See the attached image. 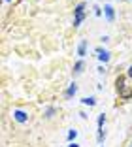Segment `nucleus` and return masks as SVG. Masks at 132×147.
Returning a JSON list of instances; mask_svg holds the SVG:
<instances>
[{
  "mask_svg": "<svg viewBox=\"0 0 132 147\" xmlns=\"http://www.w3.org/2000/svg\"><path fill=\"white\" fill-rule=\"evenodd\" d=\"M81 72H83V61H77L74 64V74H81Z\"/></svg>",
  "mask_w": 132,
  "mask_h": 147,
  "instance_id": "6e6552de",
  "label": "nucleus"
},
{
  "mask_svg": "<svg viewBox=\"0 0 132 147\" xmlns=\"http://www.w3.org/2000/svg\"><path fill=\"white\" fill-rule=\"evenodd\" d=\"M76 136H77V130H70V132H68V140H70V142L76 140Z\"/></svg>",
  "mask_w": 132,
  "mask_h": 147,
  "instance_id": "9b49d317",
  "label": "nucleus"
},
{
  "mask_svg": "<svg viewBox=\"0 0 132 147\" xmlns=\"http://www.w3.org/2000/svg\"><path fill=\"white\" fill-rule=\"evenodd\" d=\"M81 102H83L85 106H89V108H93V106L96 104V98H94V96H85V98L81 100Z\"/></svg>",
  "mask_w": 132,
  "mask_h": 147,
  "instance_id": "0eeeda50",
  "label": "nucleus"
},
{
  "mask_svg": "<svg viewBox=\"0 0 132 147\" xmlns=\"http://www.w3.org/2000/svg\"><path fill=\"white\" fill-rule=\"evenodd\" d=\"M6 2H9V0H6Z\"/></svg>",
  "mask_w": 132,
  "mask_h": 147,
  "instance_id": "dca6fc26",
  "label": "nucleus"
},
{
  "mask_svg": "<svg viewBox=\"0 0 132 147\" xmlns=\"http://www.w3.org/2000/svg\"><path fill=\"white\" fill-rule=\"evenodd\" d=\"M130 147H132V145H130Z\"/></svg>",
  "mask_w": 132,
  "mask_h": 147,
  "instance_id": "f3484780",
  "label": "nucleus"
},
{
  "mask_svg": "<svg viewBox=\"0 0 132 147\" xmlns=\"http://www.w3.org/2000/svg\"><path fill=\"white\" fill-rule=\"evenodd\" d=\"M68 147H79V145H77V143H76V142H74V143H70V145H68Z\"/></svg>",
  "mask_w": 132,
  "mask_h": 147,
  "instance_id": "4468645a",
  "label": "nucleus"
},
{
  "mask_svg": "<svg viewBox=\"0 0 132 147\" xmlns=\"http://www.w3.org/2000/svg\"><path fill=\"white\" fill-rule=\"evenodd\" d=\"M128 76H130V78H132V66H130V68H128Z\"/></svg>",
  "mask_w": 132,
  "mask_h": 147,
  "instance_id": "2eb2a0df",
  "label": "nucleus"
},
{
  "mask_svg": "<svg viewBox=\"0 0 132 147\" xmlns=\"http://www.w3.org/2000/svg\"><path fill=\"white\" fill-rule=\"evenodd\" d=\"M104 123H106V115H104V113H100V115H98V130L104 126Z\"/></svg>",
  "mask_w": 132,
  "mask_h": 147,
  "instance_id": "1a4fd4ad",
  "label": "nucleus"
},
{
  "mask_svg": "<svg viewBox=\"0 0 132 147\" xmlns=\"http://www.w3.org/2000/svg\"><path fill=\"white\" fill-rule=\"evenodd\" d=\"M53 113H55V108H49L45 111V117H53Z\"/></svg>",
  "mask_w": 132,
  "mask_h": 147,
  "instance_id": "f8f14e48",
  "label": "nucleus"
},
{
  "mask_svg": "<svg viewBox=\"0 0 132 147\" xmlns=\"http://www.w3.org/2000/svg\"><path fill=\"white\" fill-rule=\"evenodd\" d=\"M13 119L17 123H26L28 121V115H26L23 109H15V111H13Z\"/></svg>",
  "mask_w": 132,
  "mask_h": 147,
  "instance_id": "f03ea898",
  "label": "nucleus"
},
{
  "mask_svg": "<svg viewBox=\"0 0 132 147\" xmlns=\"http://www.w3.org/2000/svg\"><path fill=\"white\" fill-rule=\"evenodd\" d=\"M83 9H85V4H83V2L76 6V9H74V13H76V17H74V26H79L81 23H83V19H85Z\"/></svg>",
  "mask_w": 132,
  "mask_h": 147,
  "instance_id": "f257e3e1",
  "label": "nucleus"
},
{
  "mask_svg": "<svg viewBox=\"0 0 132 147\" xmlns=\"http://www.w3.org/2000/svg\"><path fill=\"white\" fill-rule=\"evenodd\" d=\"M96 55H98V59H100V61L102 62H108L110 61V51H108V49H102V47H96Z\"/></svg>",
  "mask_w": 132,
  "mask_h": 147,
  "instance_id": "7ed1b4c3",
  "label": "nucleus"
},
{
  "mask_svg": "<svg viewBox=\"0 0 132 147\" xmlns=\"http://www.w3.org/2000/svg\"><path fill=\"white\" fill-rule=\"evenodd\" d=\"M130 94H132V89H125V87L121 89V96H123V98H128Z\"/></svg>",
  "mask_w": 132,
  "mask_h": 147,
  "instance_id": "9d476101",
  "label": "nucleus"
},
{
  "mask_svg": "<svg viewBox=\"0 0 132 147\" xmlns=\"http://www.w3.org/2000/svg\"><path fill=\"white\" fill-rule=\"evenodd\" d=\"M104 13H106V19L110 23L115 19V11H113V8H111V6H104Z\"/></svg>",
  "mask_w": 132,
  "mask_h": 147,
  "instance_id": "20e7f679",
  "label": "nucleus"
},
{
  "mask_svg": "<svg viewBox=\"0 0 132 147\" xmlns=\"http://www.w3.org/2000/svg\"><path fill=\"white\" fill-rule=\"evenodd\" d=\"M94 13H96V15H100V13H102V9L98 8V6H94Z\"/></svg>",
  "mask_w": 132,
  "mask_h": 147,
  "instance_id": "ddd939ff",
  "label": "nucleus"
},
{
  "mask_svg": "<svg viewBox=\"0 0 132 147\" xmlns=\"http://www.w3.org/2000/svg\"><path fill=\"white\" fill-rule=\"evenodd\" d=\"M85 51H87V42H85V40H81L79 45H77V55H79V57H85Z\"/></svg>",
  "mask_w": 132,
  "mask_h": 147,
  "instance_id": "423d86ee",
  "label": "nucleus"
},
{
  "mask_svg": "<svg viewBox=\"0 0 132 147\" xmlns=\"http://www.w3.org/2000/svg\"><path fill=\"white\" fill-rule=\"evenodd\" d=\"M76 92H77V85H76V83H72V85H70L68 89H66V92H64V96H66V98H72V96L76 94Z\"/></svg>",
  "mask_w": 132,
  "mask_h": 147,
  "instance_id": "39448f33",
  "label": "nucleus"
}]
</instances>
